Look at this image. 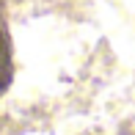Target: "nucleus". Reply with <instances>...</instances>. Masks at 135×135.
<instances>
[{
	"instance_id": "1",
	"label": "nucleus",
	"mask_w": 135,
	"mask_h": 135,
	"mask_svg": "<svg viewBox=\"0 0 135 135\" xmlns=\"http://www.w3.org/2000/svg\"><path fill=\"white\" fill-rule=\"evenodd\" d=\"M11 77H14V64H11V44L8 36L0 30V97L6 94V88L11 85Z\"/></svg>"
}]
</instances>
